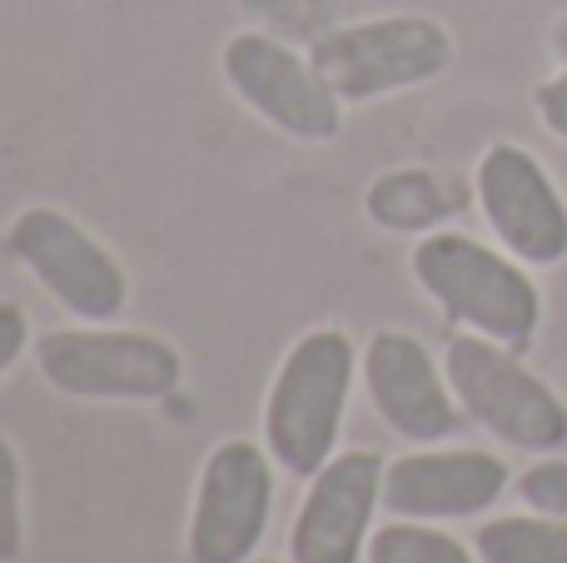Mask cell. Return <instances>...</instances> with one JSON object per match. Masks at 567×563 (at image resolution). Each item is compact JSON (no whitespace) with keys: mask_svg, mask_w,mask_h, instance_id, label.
Segmentation results:
<instances>
[{"mask_svg":"<svg viewBox=\"0 0 567 563\" xmlns=\"http://www.w3.org/2000/svg\"><path fill=\"white\" fill-rule=\"evenodd\" d=\"M359 379L373 414L409 444L429 449L463 429V405L449 385V369L409 329H379L359 355Z\"/></svg>","mask_w":567,"mask_h":563,"instance_id":"cell-10","label":"cell"},{"mask_svg":"<svg viewBox=\"0 0 567 563\" xmlns=\"http://www.w3.org/2000/svg\"><path fill=\"white\" fill-rule=\"evenodd\" d=\"M275 454L255 439H225L199 469L189 509V559L195 563H249L265 544L275 509Z\"/></svg>","mask_w":567,"mask_h":563,"instance_id":"cell-8","label":"cell"},{"mask_svg":"<svg viewBox=\"0 0 567 563\" xmlns=\"http://www.w3.org/2000/svg\"><path fill=\"white\" fill-rule=\"evenodd\" d=\"M309 55L343 105H369L439 80L453 65V35L433 16H369L323 30Z\"/></svg>","mask_w":567,"mask_h":563,"instance_id":"cell-4","label":"cell"},{"mask_svg":"<svg viewBox=\"0 0 567 563\" xmlns=\"http://www.w3.org/2000/svg\"><path fill=\"white\" fill-rule=\"evenodd\" d=\"M473 199L513 259L533 269L567 259V199L533 150L508 140L483 150L473 170Z\"/></svg>","mask_w":567,"mask_h":563,"instance_id":"cell-9","label":"cell"},{"mask_svg":"<svg viewBox=\"0 0 567 563\" xmlns=\"http://www.w3.org/2000/svg\"><path fill=\"white\" fill-rule=\"evenodd\" d=\"M508 494V464L488 449H413L383 469V509L393 519L449 524L473 519Z\"/></svg>","mask_w":567,"mask_h":563,"instance_id":"cell-12","label":"cell"},{"mask_svg":"<svg viewBox=\"0 0 567 563\" xmlns=\"http://www.w3.org/2000/svg\"><path fill=\"white\" fill-rule=\"evenodd\" d=\"M359 355L343 329H309L279 359L265 399V449L284 474L309 484L333 454L349 414V389L359 379Z\"/></svg>","mask_w":567,"mask_h":563,"instance_id":"cell-2","label":"cell"},{"mask_svg":"<svg viewBox=\"0 0 567 563\" xmlns=\"http://www.w3.org/2000/svg\"><path fill=\"white\" fill-rule=\"evenodd\" d=\"M463 185L439 170H389L369 185L363 209L379 229H399V235H433L449 215L463 209Z\"/></svg>","mask_w":567,"mask_h":563,"instance_id":"cell-13","label":"cell"},{"mask_svg":"<svg viewBox=\"0 0 567 563\" xmlns=\"http://www.w3.org/2000/svg\"><path fill=\"white\" fill-rule=\"evenodd\" d=\"M363 559L369 563H478L468 544H458L453 534H443L439 524H423V519H393V524L373 529Z\"/></svg>","mask_w":567,"mask_h":563,"instance_id":"cell-15","label":"cell"},{"mask_svg":"<svg viewBox=\"0 0 567 563\" xmlns=\"http://www.w3.org/2000/svg\"><path fill=\"white\" fill-rule=\"evenodd\" d=\"M443 369L463 414L493 439L528 454H553L567 444V405L523 365L518 349L463 329L443 349Z\"/></svg>","mask_w":567,"mask_h":563,"instance_id":"cell-5","label":"cell"},{"mask_svg":"<svg viewBox=\"0 0 567 563\" xmlns=\"http://www.w3.org/2000/svg\"><path fill=\"white\" fill-rule=\"evenodd\" d=\"M35 369L60 395L100 405H159L185 385V359L165 335L115 325L45 329L35 339Z\"/></svg>","mask_w":567,"mask_h":563,"instance_id":"cell-3","label":"cell"},{"mask_svg":"<svg viewBox=\"0 0 567 563\" xmlns=\"http://www.w3.org/2000/svg\"><path fill=\"white\" fill-rule=\"evenodd\" d=\"M30 349V319L16 299H0V379L16 369V359Z\"/></svg>","mask_w":567,"mask_h":563,"instance_id":"cell-18","label":"cell"},{"mask_svg":"<svg viewBox=\"0 0 567 563\" xmlns=\"http://www.w3.org/2000/svg\"><path fill=\"white\" fill-rule=\"evenodd\" d=\"M383 459L373 449L333 454L309 479L289 524V563H363L383 504Z\"/></svg>","mask_w":567,"mask_h":563,"instance_id":"cell-11","label":"cell"},{"mask_svg":"<svg viewBox=\"0 0 567 563\" xmlns=\"http://www.w3.org/2000/svg\"><path fill=\"white\" fill-rule=\"evenodd\" d=\"M518 499L538 514H553V519H567V459H538L533 469H523L518 479Z\"/></svg>","mask_w":567,"mask_h":563,"instance_id":"cell-17","label":"cell"},{"mask_svg":"<svg viewBox=\"0 0 567 563\" xmlns=\"http://www.w3.org/2000/svg\"><path fill=\"white\" fill-rule=\"evenodd\" d=\"M409 269L419 289L443 309V319L468 335L528 349L543 325V295L523 259L493 249L458 229H433L413 245Z\"/></svg>","mask_w":567,"mask_h":563,"instance_id":"cell-1","label":"cell"},{"mask_svg":"<svg viewBox=\"0 0 567 563\" xmlns=\"http://www.w3.org/2000/svg\"><path fill=\"white\" fill-rule=\"evenodd\" d=\"M478 563H567V519L553 514H503L473 534Z\"/></svg>","mask_w":567,"mask_h":563,"instance_id":"cell-14","label":"cell"},{"mask_svg":"<svg viewBox=\"0 0 567 563\" xmlns=\"http://www.w3.org/2000/svg\"><path fill=\"white\" fill-rule=\"evenodd\" d=\"M553 50H558V60H563V65H567V20H563V25H558V40H553Z\"/></svg>","mask_w":567,"mask_h":563,"instance_id":"cell-20","label":"cell"},{"mask_svg":"<svg viewBox=\"0 0 567 563\" xmlns=\"http://www.w3.org/2000/svg\"><path fill=\"white\" fill-rule=\"evenodd\" d=\"M533 105H538V120H543V125H548L558 140H567V65H563V75L543 80L538 95H533Z\"/></svg>","mask_w":567,"mask_h":563,"instance_id":"cell-19","label":"cell"},{"mask_svg":"<svg viewBox=\"0 0 567 563\" xmlns=\"http://www.w3.org/2000/svg\"><path fill=\"white\" fill-rule=\"evenodd\" d=\"M249 563H275V559H249Z\"/></svg>","mask_w":567,"mask_h":563,"instance_id":"cell-21","label":"cell"},{"mask_svg":"<svg viewBox=\"0 0 567 563\" xmlns=\"http://www.w3.org/2000/svg\"><path fill=\"white\" fill-rule=\"evenodd\" d=\"M219 70H225L229 90L289 140H303V145L339 140L343 100L333 95L313 55H299L293 45L265 35V30H239L219 50Z\"/></svg>","mask_w":567,"mask_h":563,"instance_id":"cell-7","label":"cell"},{"mask_svg":"<svg viewBox=\"0 0 567 563\" xmlns=\"http://www.w3.org/2000/svg\"><path fill=\"white\" fill-rule=\"evenodd\" d=\"M6 245L40 279V289L75 319L110 325V319L125 315L130 305L125 269L75 215H65L55 205H30L10 219Z\"/></svg>","mask_w":567,"mask_h":563,"instance_id":"cell-6","label":"cell"},{"mask_svg":"<svg viewBox=\"0 0 567 563\" xmlns=\"http://www.w3.org/2000/svg\"><path fill=\"white\" fill-rule=\"evenodd\" d=\"M25 554V474L20 454L0 434V563H16Z\"/></svg>","mask_w":567,"mask_h":563,"instance_id":"cell-16","label":"cell"}]
</instances>
